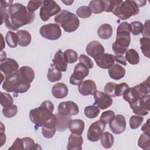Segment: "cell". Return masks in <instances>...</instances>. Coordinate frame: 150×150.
Masks as SVG:
<instances>
[{
  "instance_id": "f1b7e54d",
  "label": "cell",
  "mask_w": 150,
  "mask_h": 150,
  "mask_svg": "<svg viewBox=\"0 0 150 150\" xmlns=\"http://www.w3.org/2000/svg\"><path fill=\"white\" fill-rule=\"evenodd\" d=\"M16 34L18 37V45L22 47L28 46L32 40L31 35L26 30H19L17 31Z\"/></svg>"
},
{
  "instance_id": "f546056e",
  "label": "cell",
  "mask_w": 150,
  "mask_h": 150,
  "mask_svg": "<svg viewBox=\"0 0 150 150\" xmlns=\"http://www.w3.org/2000/svg\"><path fill=\"white\" fill-rule=\"evenodd\" d=\"M112 34V26L108 23L101 25L97 29V35L102 39H108L111 38Z\"/></svg>"
},
{
  "instance_id": "f35d334b",
  "label": "cell",
  "mask_w": 150,
  "mask_h": 150,
  "mask_svg": "<svg viewBox=\"0 0 150 150\" xmlns=\"http://www.w3.org/2000/svg\"><path fill=\"white\" fill-rule=\"evenodd\" d=\"M13 100L12 96L6 93L1 92L0 94V103L1 105L4 107H8L13 105Z\"/></svg>"
},
{
  "instance_id": "74e56055",
  "label": "cell",
  "mask_w": 150,
  "mask_h": 150,
  "mask_svg": "<svg viewBox=\"0 0 150 150\" xmlns=\"http://www.w3.org/2000/svg\"><path fill=\"white\" fill-rule=\"evenodd\" d=\"M84 115L88 118L92 119L97 117L100 113V108L95 105H88L84 110Z\"/></svg>"
},
{
  "instance_id": "5b68a950",
  "label": "cell",
  "mask_w": 150,
  "mask_h": 150,
  "mask_svg": "<svg viewBox=\"0 0 150 150\" xmlns=\"http://www.w3.org/2000/svg\"><path fill=\"white\" fill-rule=\"evenodd\" d=\"M112 12L121 20H125L137 15L139 9L135 1L127 0L117 5Z\"/></svg>"
},
{
  "instance_id": "7dc6e473",
  "label": "cell",
  "mask_w": 150,
  "mask_h": 150,
  "mask_svg": "<svg viewBox=\"0 0 150 150\" xmlns=\"http://www.w3.org/2000/svg\"><path fill=\"white\" fill-rule=\"evenodd\" d=\"M104 3V11L106 12H111L114 8L118 5L120 4L122 1H103Z\"/></svg>"
},
{
  "instance_id": "f5cc1de1",
  "label": "cell",
  "mask_w": 150,
  "mask_h": 150,
  "mask_svg": "<svg viewBox=\"0 0 150 150\" xmlns=\"http://www.w3.org/2000/svg\"><path fill=\"white\" fill-rule=\"evenodd\" d=\"M149 120L148 119L146 122L142 125L141 128V130L144 133L149 134L150 135V129H149Z\"/></svg>"
},
{
  "instance_id": "4fadbf2b",
  "label": "cell",
  "mask_w": 150,
  "mask_h": 150,
  "mask_svg": "<svg viewBox=\"0 0 150 150\" xmlns=\"http://www.w3.org/2000/svg\"><path fill=\"white\" fill-rule=\"evenodd\" d=\"M93 96L95 100L93 104L101 110H105L112 104L111 97L103 91L96 90Z\"/></svg>"
},
{
  "instance_id": "816d5d0a",
  "label": "cell",
  "mask_w": 150,
  "mask_h": 150,
  "mask_svg": "<svg viewBox=\"0 0 150 150\" xmlns=\"http://www.w3.org/2000/svg\"><path fill=\"white\" fill-rule=\"evenodd\" d=\"M114 60H115V62L121 64L122 65H124V66L127 65L126 59L123 56L114 55Z\"/></svg>"
},
{
  "instance_id": "2e32d148",
  "label": "cell",
  "mask_w": 150,
  "mask_h": 150,
  "mask_svg": "<svg viewBox=\"0 0 150 150\" xmlns=\"http://www.w3.org/2000/svg\"><path fill=\"white\" fill-rule=\"evenodd\" d=\"M19 64L17 62L12 58H6L0 64L1 71L6 76L16 73L19 70Z\"/></svg>"
},
{
  "instance_id": "681fc988",
  "label": "cell",
  "mask_w": 150,
  "mask_h": 150,
  "mask_svg": "<svg viewBox=\"0 0 150 150\" xmlns=\"http://www.w3.org/2000/svg\"><path fill=\"white\" fill-rule=\"evenodd\" d=\"M79 60V62L82 63L83 64H84L89 69L93 68V65H94L93 62H92L91 59L89 57H88L87 56L82 54L80 56Z\"/></svg>"
},
{
  "instance_id": "44dd1931",
  "label": "cell",
  "mask_w": 150,
  "mask_h": 150,
  "mask_svg": "<svg viewBox=\"0 0 150 150\" xmlns=\"http://www.w3.org/2000/svg\"><path fill=\"white\" fill-rule=\"evenodd\" d=\"M52 63L60 71H66L67 70V62L65 59L64 52L60 49L54 54V58L52 60Z\"/></svg>"
},
{
  "instance_id": "d4e9b609",
  "label": "cell",
  "mask_w": 150,
  "mask_h": 150,
  "mask_svg": "<svg viewBox=\"0 0 150 150\" xmlns=\"http://www.w3.org/2000/svg\"><path fill=\"white\" fill-rule=\"evenodd\" d=\"M68 88L63 83H57L52 88V95L56 98L60 99L66 97L68 94Z\"/></svg>"
},
{
  "instance_id": "d6a6232c",
  "label": "cell",
  "mask_w": 150,
  "mask_h": 150,
  "mask_svg": "<svg viewBox=\"0 0 150 150\" xmlns=\"http://www.w3.org/2000/svg\"><path fill=\"white\" fill-rule=\"evenodd\" d=\"M91 12L94 14H98L104 11V3L101 0H93L88 5Z\"/></svg>"
},
{
  "instance_id": "5bb4252c",
  "label": "cell",
  "mask_w": 150,
  "mask_h": 150,
  "mask_svg": "<svg viewBox=\"0 0 150 150\" xmlns=\"http://www.w3.org/2000/svg\"><path fill=\"white\" fill-rule=\"evenodd\" d=\"M58 113L64 115H76L79 112L78 105L73 101H67L60 103L57 107Z\"/></svg>"
},
{
  "instance_id": "ac0fdd59",
  "label": "cell",
  "mask_w": 150,
  "mask_h": 150,
  "mask_svg": "<svg viewBox=\"0 0 150 150\" xmlns=\"http://www.w3.org/2000/svg\"><path fill=\"white\" fill-rule=\"evenodd\" d=\"M86 50L87 54L95 60L104 53L105 49L100 42L97 40H93L88 43Z\"/></svg>"
},
{
  "instance_id": "7c38bea8",
  "label": "cell",
  "mask_w": 150,
  "mask_h": 150,
  "mask_svg": "<svg viewBox=\"0 0 150 150\" xmlns=\"http://www.w3.org/2000/svg\"><path fill=\"white\" fill-rule=\"evenodd\" d=\"M129 87L126 83L116 84L113 82H108L104 86V93L111 97L121 96L124 91Z\"/></svg>"
},
{
  "instance_id": "7402d4cb",
  "label": "cell",
  "mask_w": 150,
  "mask_h": 150,
  "mask_svg": "<svg viewBox=\"0 0 150 150\" xmlns=\"http://www.w3.org/2000/svg\"><path fill=\"white\" fill-rule=\"evenodd\" d=\"M83 139L81 135L72 133L68 139L67 149L68 150H80L82 149Z\"/></svg>"
},
{
  "instance_id": "4dcf8cb0",
  "label": "cell",
  "mask_w": 150,
  "mask_h": 150,
  "mask_svg": "<svg viewBox=\"0 0 150 150\" xmlns=\"http://www.w3.org/2000/svg\"><path fill=\"white\" fill-rule=\"evenodd\" d=\"M62 77V71L59 70L52 63L48 69V72L47 74V79L50 82H56L59 81Z\"/></svg>"
},
{
  "instance_id": "30bf717a",
  "label": "cell",
  "mask_w": 150,
  "mask_h": 150,
  "mask_svg": "<svg viewBox=\"0 0 150 150\" xmlns=\"http://www.w3.org/2000/svg\"><path fill=\"white\" fill-rule=\"evenodd\" d=\"M40 146L35 144L33 139L30 137H24L22 138H17L12 144V146L8 148L11 149H41Z\"/></svg>"
},
{
  "instance_id": "9a60e30c",
  "label": "cell",
  "mask_w": 150,
  "mask_h": 150,
  "mask_svg": "<svg viewBox=\"0 0 150 150\" xmlns=\"http://www.w3.org/2000/svg\"><path fill=\"white\" fill-rule=\"evenodd\" d=\"M16 77L19 83H31L35 78V72L32 68L24 66L16 72Z\"/></svg>"
},
{
  "instance_id": "9c48e42d",
  "label": "cell",
  "mask_w": 150,
  "mask_h": 150,
  "mask_svg": "<svg viewBox=\"0 0 150 150\" xmlns=\"http://www.w3.org/2000/svg\"><path fill=\"white\" fill-rule=\"evenodd\" d=\"M88 74L89 69L82 63L79 62L75 66L74 71L70 77L69 82L72 85H79Z\"/></svg>"
},
{
  "instance_id": "db71d44e",
  "label": "cell",
  "mask_w": 150,
  "mask_h": 150,
  "mask_svg": "<svg viewBox=\"0 0 150 150\" xmlns=\"http://www.w3.org/2000/svg\"><path fill=\"white\" fill-rule=\"evenodd\" d=\"M62 2L64 3V4H65L66 5H71V4L74 2L73 1H62Z\"/></svg>"
},
{
  "instance_id": "f6af8a7d",
  "label": "cell",
  "mask_w": 150,
  "mask_h": 150,
  "mask_svg": "<svg viewBox=\"0 0 150 150\" xmlns=\"http://www.w3.org/2000/svg\"><path fill=\"white\" fill-rule=\"evenodd\" d=\"M56 131V127L43 126L42 127V134L46 138H52Z\"/></svg>"
},
{
  "instance_id": "d6986e66",
  "label": "cell",
  "mask_w": 150,
  "mask_h": 150,
  "mask_svg": "<svg viewBox=\"0 0 150 150\" xmlns=\"http://www.w3.org/2000/svg\"><path fill=\"white\" fill-rule=\"evenodd\" d=\"M78 90L82 96H87L89 95H94L97 90L96 83L91 80H86L83 81L78 85Z\"/></svg>"
},
{
  "instance_id": "603a6c76",
  "label": "cell",
  "mask_w": 150,
  "mask_h": 150,
  "mask_svg": "<svg viewBox=\"0 0 150 150\" xmlns=\"http://www.w3.org/2000/svg\"><path fill=\"white\" fill-rule=\"evenodd\" d=\"M19 83L16 73L8 76L5 77V81L2 83V88L7 92L15 93Z\"/></svg>"
},
{
  "instance_id": "e0dca14e",
  "label": "cell",
  "mask_w": 150,
  "mask_h": 150,
  "mask_svg": "<svg viewBox=\"0 0 150 150\" xmlns=\"http://www.w3.org/2000/svg\"><path fill=\"white\" fill-rule=\"evenodd\" d=\"M109 127L114 134L122 133L126 128V121L124 115L121 114L115 115L109 122Z\"/></svg>"
},
{
  "instance_id": "f907efd6",
  "label": "cell",
  "mask_w": 150,
  "mask_h": 150,
  "mask_svg": "<svg viewBox=\"0 0 150 150\" xmlns=\"http://www.w3.org/2000/svg\"><path fill=\"white\" fill-rule=\"evenodd\" d=\"M149 20L147 19L145 21V24L143 26V30L141 33L144 37L149 38Z\"/></svg>"
},
{
  "instance_id": "8fae6325",
  "label": "cell",
  "mask_w": 150,
  "mask_h": 150,
  "mask_svg": "<svg viewBox=\"0 0 150 150\" xmlns=\"http://www.w3.org/2000/svg\"><path fill=\"white\" fill-rule=\"evenodd\" d=\"M106 124L101 120H97L92 123L89 127L87 137L91 142H97L100 138L105 129Z\"/></svg>"
},
{
  "instance_id": "7bdbcfd3",
  "label": "cell",
  "mask_w": 150,
  "mask_h": 150,
  "mask_svg": "<svg viewBox=\"0 0 150 150\" xmlns=\"http://www.w3.org/2000/svg\"><path fill=\"white\" fill-rule=\"evenodd\" d=\"M18 112V108L16 105L13 104L12 105L6 107V108H3L2 109V114L3 115L6 117V118H12L14 116L16 115Z\"/></svg>"
},
{
  "instance_id": "ffe728a7",
  "label": "cell",
  "mask_w": 150,
  "mask_h": 150,
  "mask_svg": "<svg viewBox=\"0 0 150 150\" xmlns=\"http://www.w3.org/2000/svg\"><path fill=\"white\" fill-rule=\"evenodd\" d=\"M94 60L99 67L104 69H108L114 64V55L109 53H104Z\"/></svg>"
},
{
  "instance_id": "b9f144b4",
  "label": "cell",
  "mask_w": 150,
  "mask_h": 150,
  "mask_svg": "<svg viewBox=\"0 0 150 150\" xmlns=\"http://www.w3.org/2000/svg\"><path fill=\"white\" fill-rule=\"evenodd\" d=\"M91 11L88 6H81L76 10L77 15L81 18H87L91 15Z\"/></svg>"
},
{
  "instance_id": "bcb514c9",
  "label": "cell",
  "mask_w": 150,
  "mask_h": 150,
  "mask_svg": "<svg viewBox=\"0 0 150 150\" xmlns=\"http://www.w3.org/2000/svg\"><path fill=\"white\" fill-rule=\"evenodd\" d=\"M115 117V112L112 110H107L103 112L100 117V120L105 124L109 123Z\"/></svg>"
},
{
  "instance_id": "ab89813d",
  "label": "cell",
  "mask_w": 150,
  "mask_h": 150,
  "mask_svg": "<svg viewBox=\"0 0 150 150\" xmlns=\"http://www.w3.org/2000/svg\"><path fill=\"white\" fill-rule=\"evenodd\" d=\"M65 59L67 63L72 64L75 63L78 59V54L76 51L72 49H67L64 52Z\"/></svg>"
},
{
  "instance_id": "d590c367",
  "label": "cell",
  "mask_w": 150,
  "mask_h": 150,
  "mask_svg": "<svg viewBox=\"0 0 150 150\" xmlns=\"http://www.w3.org/2000/svg\"><path fill=\"white\" fill-rule=\"evenodd\" d=\"M5 40L8 45L11 48H15L18 45V37L16 33L8 31L5 36Z\"/></svg>"
},
{
  "instance_id": "484cf974",
  "label": "cell",
  "mask_w": 150,
  "mask_h": 150,
  "mask_svg": "<svg viewBox=\"0 0 150 150\" xmlns=\"http://www.w3.org/2000/svg\"><path fill=\"white\" fill-rule=\"evenodd\" d=\"M108 74L111 79L115 80H118L124 77L125 69L119 64L115 63L108 69Z\"/></svg>"
},
{
  "instance_id": "e575fe53",
  "label": "cell",
  "mask_w": 150,
  "mask_h": 150,
  "mask_svg": "<svg viewBox=\"0 0 150 150\" xmlns=\"http://www.w3.org/2000/svg\"><path fill=\"white\" fill-rule=\"evenodd\" d=\"M141 50L143 54L147 58H150V39L142 37L139 39Z\"/></svg>"
},
{
  "instance_id": "8d00e7d4",
  "label": "cell",
  "mask_w": 150,
  "mask_h": 150,
  "mask_svg": "<svg viewBox=\"0 0 150 150\" xmlns=\"http://www.w3.org/2000/svg\"><path fill=\"white\" fill-rule=\"evenodd\" d=\"M138 145L143 149L149 150L150 149V135L143 132L138 139Z\"/></svg>"
},
{
  "instance_id": "836d02e7",
  "label": "cell",
  "mask_w": 150,
  "mask_h": 150,
  "mask_svg": "<svg viewBox=\"0 0 150 150\" xmlns=\"http://www.w3.org/2000/svg\"><path fill=\"white\" fill-rule=\"evenodd\" d=\"M101 144L102 146L106 149L110 148L114 141V138L113 135L109 132H104L100 137Z\"/></svg>"
},
{
  "instance_id": "ee69618b",
  "label": "cell",
  "mask_w": 150,
  "mask_h": 150,
  "mask_svg": "<svg viewBox=\"0 0 150 150\" xmlns=\"http://www.w3.org/2000/svg\"><path fill=\"white\" fill-rule=\"evenodd\" d=\"M131 28V33L134 36H138L141 34L143 30L144 25L139 21H134L130 23Z\"/></svg>"
},
{
  "instance_id": "8992f818",
  "label": "cell",
  "mask_w": 150,
  "mask_h": 150,
  "mask_svg": "<svg viewBox=\"0 0 150 150\" xmlns=\"http://www.w3.org/2000/svg\"><path fill=\"white\" fill-rule=\"evenodd\" d=\"M61 11L60 6L53 0L43 1L42 5L40 9L39 16L43 21H47L49 19L57 15Z\"/></svg>"
},
{
  "instance_id": "60d3db41",
  "label": "cell",
  "mask_w": 150,
  "mask_h": 150,
  "mask_svg": "<svg viewBox=\"0 0 150 150\" xmlns=\"http://www.w3.org/2000/svg\"><path fill=\"white\" fill-rule=\"evenodd\" d=\"M144 118L140 115H132L129 121V127L132 129H135L140 127L142 123Z\"/></svg>"
},
{
  "instance_id": "ba28073f",
  "label": "cell",
  "mask_w": 150,
  "mask_h": 150,
  "mask_svg": "<svg viewBox=\"0 0 150 150\" xmlns=\"http://www.w3.org/2000/svg\"><path fill=\"white\" fill-rule=\"evenodd\" d=\"M150 95H146L134 103H130L129 106L133 112L140 116H145L148 114L149 111Z\"/></svg>"
},
{
  "instance_id": "83f0119b",
  "label": "cell",
  "mask_w": 150,
  "mask_h": 150,
  "mask_svg": "<svg viewBox=\"0 0 150 150\" xmlns=\"http://www.w3.org/2000/svg\"><path fill=\"white\" fill-rule=\"evenodd\" d=\"M84 122L82 120L71 119L69 122L68 128L71 133L81 135L84 131Z\"/></svg>"
},
{
  "instance_id": "cb8c5ba5",
  "label": "cell",
  "mask_w": 150,
  "mask_h": 150,
  "mask_svg": "<svg viewBox=\"0 0 150 150\" xmlns=\"http://www.w3.org/2000/svg\"><path fill=\"white\" fill-rule=\"evenodd\" d=\"M123 98L129 104L135 102L138 99L143 97L135 86L128 87L122 94Z\"/></svg>"
},
{
  "instance_id": "7a4b0ae2",
  "label": "cell",
  "mask_w": 150,
  "mask_h": 150,
  "mask_svg": "<svg viewBox=\"0 0 150 150\" xmlns=\"http://www.w3.org/2000/svg\"><path fill=\"white\" fill-rule=\"evenodd\" d=\"M54 105L49 100L44 101L39 107L30 111L29 117L35 127H56V117L53 114Z\"/></svg>"
},
{
  "instance_id": "3957f363",
  "label": "cell",
  "mask_w": 150,
  "mask_h": 150,
  "mask_svg": "<svg viewBox=\"0 0 150 150\" xmlns=\"http://www.w3.org/2000/svg\"><path fill=\"white\" fill-rule=\"evenodd\" d=\"M131 28L127 22L121 23L117 29L116 40L112 45V49L117 56H123L131 42Z\"/></svg>"
},
{
  "instance_id": "4316f807",
  "label": "cell",
  "mask_w": 150,
  "mask_h": 150,
  "mask_svg": "<svg viewBox=\"0 0 150 150\" xmlns=\"http://www.w3.org/2000/svg\"><path fill=\"white\" fill-rule=\"evenodd\" d=\"M55 115L56 117V130L60 132L66 130L68 128L69 122L71 120V116L61 115L59 113L55 114Z\"/></svg>"
},
{
  "instance_id": "6da1fadb",
  "label": "cell",
  "mask_w": 150,
  "mask_h": 150,
  "mask_svg": "<svg viewBox=\"0 0 150 150\" xmlns=\"http://www.w3.org/2000/svg\"><path fill=\"white\" fill-rule=\"evenodd\" d=\"M12 3V1H1V24L4 22L8 29L15 31L19 28L33 22L35 15V13L30 12L23 5Z\"/></svg>"
},
{
  "instance_id": "c3c4849f",
  "label": "cell",
  "mask_w": 150,
  "mask_h": 150,
  "mask_svg": "<svg viewBox=\"0 0 150 150\" xmlns=\"http://www.w3.org/2000/svg\"><path fill=\"white\" fill-rule=\"evenodd\" d=\"M43 1H29L27 5L28 10L31 12L34 13L40 6H42Z\"/></svg>"
},
{
  "instance_id": "1f68e13d",
  "label": "cell",
  "mask_w": 150,
  "mask_h": 150,
  "mask_svg": "<svg viewBox=\"0 0 150 150\" xmlns=\"http://www.w3.org/2000/svg\"><path fill=\"white\" fill-rule=\"evenodd\" d=\"M125 58L131 64H137L139 62V54L134 49H130L126 51Z\"/></svg>"
},
{
  "instance_id": "52a82bcc",
  "label": "cell",
  "mask_w": 150,
  "mask_h": 150,
  "mask_svg": "<svg viewBox=\"0 0 150 150\" xmlns=\"http://www.w3.org/2000/svg\"><path fill=\"white\" fill-rule=\"evenodd\" d=\"M39 32L43 38L51 40L59 39L62 35L61 28L56 23H49L43 25L40 28Z\"/></svg>"
},
{
  "instance_id": "277c9868",
  "label": "cell",
  "mask_w": 150,
  "mask_h": 150,
  "mask_svg": "<svg viewBox=\"0 0 150 150\" xmlns=\"http://www.w3.org/2000/svg\"><path fill=\"white\" fill-rule=\"evenodd\" d=\"M54 22L60 25L65 32L70 33L77 29L80 21L77 16L67 10H62L54 18Z\"/></svg>"
}]
</instances>
